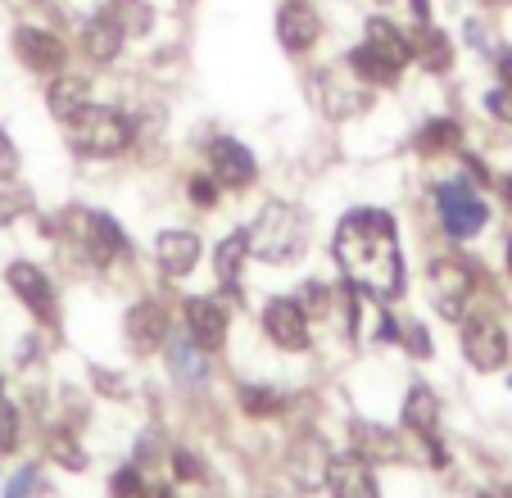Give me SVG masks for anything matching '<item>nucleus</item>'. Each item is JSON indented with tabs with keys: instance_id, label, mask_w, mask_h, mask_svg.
<instances>
[{
	"instance_id": "16",
	"label": "nucleus",
	"mask_w": 512,
	"mask_h": 498,
	"mask_svg": "<svg viewBox=\"0 0 512 498\" xmlns=\"http://www.w3.org/2000/svg\"><path fill=\"white\" fill-rule=\"evenodd\" d=\"M435 417H440V403H435V394L426 390V385H417V390L408 394V403H404V422L426 440V449H431V462H445V449L435 444Z\"/></svg>"
},
{
	"instance_id": "32",
	"label": "nucleus",
	"mask_w": 512,
	"mask_h": 498,
	"mask_svg": "<svg viewBox=\"0 0 512 498\" xmlns=\"http://www.w3.org/2000/svg\"><path fill=\"white\" fill-rule=\"evenodd\" d=\"M136 494H141V476L123 471V476H118V498H136Z\"/></svg>"
},
{
	"instance_id": "37",
	"label": "nucleus",
	"mask_w": 512,
	"mask_h": 498,
	"mask_svg": "<svg viewBox=\"0 0 512 498\" xmlns=\"http://www.w3.org/2000/svg\"><path fill=\"white\" fill-rule=\"evenodd\" d=\"M503 186V195H508V204H512V182H499Z\"/></svg>"
},
{
	"instance_id": "36",
	"label": "nucleus",
	"mask_w": 512,
	"mask_h": 498,
	"mask_svg": "<svg viewBox=\"0 0 512 498\" xmlns=\"http://www.w3.org/2000/svg\"><path fill=\"white\" fill-rule=\"evenodd\" d=\"M499 77H503V87H512V55L499 59Z\"/></svg>"
},
{
	"instance_id": "1",
	"label": "nucleus",
	"mask_w": 512,
	"mask_h": 498,
	"mask_svg": "<svg viewBox=\"0 0 512 498\" xmlns=\"http://www.w3.org/2000/svg\"><path fill=\"white\" fill-rule=\"evenodd\" d=\"M336 259L349 281L368 290L372 299H395L404 286V259H399L395 222L381 209H358L336 227Z\"/></svg>"
},
{
	"instance_id": "9",
	"label": "nucleus",
	"mask_w": 512,
	"mask_h": 498,
	"mask_svg": "<svg viewBox=\"0 0 512 498\" xmlns=\"http://www.w3.org/2000/svg\"><path fill=\"white\" fill-rule=\"evenodd\" d=\"M14 50L32 73H59L64 68V41L46 28H19L14 32Z\"/></svg>"
},
{
	"instance_id": "34",
	"label": "nucleus",
	"mask_w": 512,
	"mask_h": 498,
	"mask_svg": "<svg viewBox=\"0 0 512 498\" xmlns=\"http://www.w3.org/2000/svg\"><path fill=\"white\" fill-rule=\"evenodd\" d=\"M177 476H200V462L186 458V453H177Z\"/></svg>"
},
{
	"instance_id": "10",
	"label": "nucleus",
	"mask_w": 512,
	"mask_h": 498,
	"mask_svg": "<svg viewBox=\"0 0 512 498\" xmlns=\"http://www.w3.org/2000/svg\"><path fill=\"white\" fill-rule=\"evenodd\" d=\"M186 326H191L195 349L213 354V349H223V336H227V308L218 299H191L186 304Z\"/></svg>"
},
{
	"instance_id": "12",
	"label": "nucleus",
	"mask_w": 512,
	"mask_h": 498,
	"mask_svg": "<svg viewBox=\"0 0 512 498\" xmlns=\"http://www.w3.org/2000/svg\"><path fill=\"white\" fill-rule=\"evenodd\" d=\"M327 480H331V498H377V480H372V467L363 453L336 458Z\"/></svg>"
},
{
	"instance_id": "24",
	"label": "nucleus",
	"mask_w": 512,
	"mask_h": 498,
	"mask_svg": "<svg viewBox=\"0 0 512 498\" xmlns=\"http://www.w3.org/2000/svg\"><path fill=\"white\" fill-rule=\"evenodd\" d=\"M28 209V191L23 186H14V177H0V222L14 218V213Z\"/></svg>"
},
{
	"instance_id": "17",
	"label": "nucleus",
	"mask_w": 512,
	"mask_h": 498,
	"mask_svg": "<svg viewBox=\"0 0 512 498\" xmlns=\"http://www.w3.org/2000/svg\"><path fill=\"white\" fill-rule=\"evenodd\" d=\"M213 177L223 186H250L254 182V159H250V150L245 145H236V141H213Z\"/></svg>"
},
{
	"instance_id": "28",
	"label": "nucleus",
	"mask_w": 512,
	"mask_h": 498,
	"mask_svg": "<svg viewBox=\"0 0 512 498\" xmlns=\"http://www.w3.org/2000/svg\"><path fill=\"white\" fill-rule=\"evenodd\" d=\"M245 408L250 412H277L281 399L277 394H268V390H245Z\"/></svg>"
},
{
	"instance_id": "30",
	"label": "nucleus",
	"mask_w": 512,
	"mask_h": 498,
	"mask_svg": "<svg viewBox=\"0 0 512 498\" xmlns=\"http://www.w3.org/2000/svg\"><path fill=\"white\" fill-rule=\"evenodd\" d=\"M173 367L182 376H204V367H200V358L191 354V349H182V345H173Z\"/></svg>"
},
{
	"instance_id": "22",
	"label": "nucleus",
	"mask_w": 512,
	"mask_h": 498,
	"mask_svg": "<svg viewBox=\"0 0 512 498\" xmlns=\"http://www.w3.org/2000/svg\"><path fill=\"white\" fill-rule=\"evenodd\" d=\"M245 254H250V236H245V231H236V236L223 240V249H218V281H223V286H232L236 281Z\"/></svg>"
},
{
	"instance_id": "35",
	"label": "nucleus",
	"mask_w": 512,
	"mask_h": 498,
	"mask_svg": "<svg viewBox=\"0 0 512 498\" xmlns=\"http://www.w3.org/2000/svg\"><path fill=\"white\" fill-rule=\"evenodd\" d=\"M191 191H195V200H200V204H213V182H204V177H200Z\"/></svg>"
},
{
	"instance_id": "21",
	"label": "nucleus",
	"mask_w": 512,
	"mask_h": 498,
	"mask_svg": "<svg viewBox=\"0 0 512 498\" xmlns=\"http://www.w3.org/2000/svg\"><path fill=\"white\" fill-rule=\"evenodd\" d=\"M82 105H87V77H78V73L55 77V87H50V114L68 123Z\"/></svg>"
},
{
	"instance_id": "5",
	"label": "nucleus",
	"mask_w": 512,
	"mask_h": 498,
	"mask_svg": "<svg viewBox=\"0 0 512 498\" xmlns=\"http://www.w3.org/2000/svg\"><path fill=\"white\" fill-rule=\"evenodd\" d=\"M435 204H440V222H445V231L454 240H467V236H476V231L485 227V204L476 200V191H467L463 182L440 186Z\"/></svg>"
},
{
	"instance_id": "19",
	"label": "nucleus",
	"mask_w": 512,
	"mask_h": 498,
	"mask_svg": "<svg viewBox=\"0 0 512 498\" xmlns=\"http://www.w3.org/2000/svg\"><path fill=\"white\" fill-rule=\"evenodd\" d=\"M155 254L168 277H182V272H191L195 259H200V236H191V231H164Z\"/></svg>"
},
{
	"instance_id": "13",
	"label": "nucleus",
	"mask_w": 512,
	"mask_h": 498,
	"mask_svg": "<svg viewBox=\"0 0 512 498\" xmlns=\"http://www.w3.org/2000/svg\"><path fill=\"white\" fill-rule=\"evenodd\" d=\"M277 37L286 50H309L313 41L322 37V19L313 14V5H304V0H286L277 14Z\"/></svg>"
},
{
	"instance_id": "25",
	"label": "nucleus",
	"mask_w": 512,
	"mask_h": 498,
	"mask_svg": "<svg viewBox=\"0 0 512 498\" xmlns=\"http://www.w3.org/2000/svg\"><path fill=\"white\" fill-rule=\"evenodd\" d=\"M454 141H458V127L445 118V123H431V127H426L422 141H417V145H422V150H435V145L445 150V145H454Z\"/></svg>"
},
{
	"instance_id": "18",
	"label": "nucleus",
	"mask_w": 512,
	"mask_h": 498,
	"mask_svg": "<svg viewBox=\"0 0 512 498\" xmlns=\"http://www.w3.org/2000/svg\"><path fill=\"white\" fill-rule=\"evenodd\" d=\"M164 336H168V313L155 299H145V304H136L132 313H127V340H132L136 349H159Z\"/></svg>"
},
{
	"instance_id": "2",
	"label": "nucleus",
	"mask_w": 512,
	"mask_h": 498,
	"mask_svg": "<svg viewBox=\"0 0 512 498\" xmlns=\"http://www.w3.org/2000/svg\"><path fill=\"white\" fill-rule=\"evenodd\" d=\"M408 59H413V41H408L390 19H372L363 46L349 55V68H354L358 77H368V82H381V87H390V82L404 73Z\"/></svg>"
},
{
	"instance_id": "7",
	"label": "nucleus",
	"mask_w": 512,
	"mask_h": 498,
	"mask_svg": "<svg viewBox=\"0 0 512 498\" xmlns=\"http://www.w3.org/2000/svg\"><path fill=\"white\" fill-rule=\"evenodd\" d=\"M263 331L281 349H309V317H304L300 299H272L263 308Z\"/></svg>"
},
{
	"instance_id": "8",
	"label": "nucleus",
	"mask_w": 512,
	"mask_h": 498,
	"mask_svg": "<svg viewBox=\"0 0 512 498\" xmlns=\"http://www.w3.org/2000/svg\"><path fill=\"white\" fill-rule=\"evenodd\" d=\"M463 354L481 372H494V367L508 363V336H503L490 317H476V322L463 326Z\"/></svg>"
},
{
	"instance_id": "31",
	"label": "nucleus",
	"mask_w": 512,
	"mask_h": 498,
	"mask_svg": "<svg viewBox=\"0 0 512 498\" xmlns=\"http://www.w3.org/2000/svg\"><path fill=\"white\" fill-rule=\"evenodd\" d=\"M14 163H19L14 159V145L5 141V132H0V177H14Z\"/></svg>"
},
{
	"instance_id": "23",
	"label": "nucleus",
	"mask_w": 512,
	"mask_h": 498,
	"mask_svg": "<svg viewBox=\"0 0 512 498\" xmlns=\"http://www.w3.org/2000/svg\"><path fill=\"white\" fill-rule=\"evenodd\" d=\"M413 55L422 59V64L431 68V73H440V68H449V41L440 37V32H431V28H426V23H422V37H417Z\"/></svg>"
},
{
	"instance_id": "26",
	"label": "nucleus",
	"mask_w": 512,
	"mask_h": 498,
	"mask_svg": "<svg viewBox=\"0 0 512 498\" xmlns=\"http://www.w3.org/2000/svg\"><path fill=\"white\" fill-rule=\"evenodd\" d=\"M50 449H55V462H64V467H87L82 449H78L73 440H68V435H55V444H50Z\"/></svg>"
},
{
	"instance_id": "33",
	"label": "nucleus",
	"mask_w": 512,
	"mask_h": 498,
	"mask_svg": "<svg viewBox=\"0 0 512 498\" xmlns=\"http://www.w3.org/2000/svg\"><path fill=\"white\" fill-rule=\"evenodd\" d=\"M28 494H32V471H23V476L10 485V498H28Z\"/></svg>"
},
{
	"instance_id": "14",
	"label": "nucleus",
	"mask_w": 512,
	"mask_h": 498,
	"mask_svg": "<svg viewBox=\"0 0 512 498\" xmlns=\"http://www.w3.org/2000/svg\"><path fill=\"white\" fill-rule=\"evenodd\" d=\"M78 227H82V245L91 249V259H96V263H109L114 254H123V249H127L118 222L105 218V213H82Z\"/></svg>"
},
{
	"instance_id": "6",
	"label": "nucleus",
	"mask_w": 512,
	"mask_h": 498,
	"mask_svg": "<svg viewBox=\"0 0 512 498\" xmlns=\"http://www.w3.org/2000/svg\"><path fill=\"white\" fill-rule=\"evenodd\" d=\"M472 272H467V263L458 259H435L431 263V295H435V308L449 317V322H458L467 308V295H472Z\"/></svg>"
},
{
	"instance_id": "27",
	"label": "nucleus",
	"mask_w": 512,
	"mask_h": 498,
	"mask_svg": "<svg viewBox=\"0 0 512 498\" xmlns=\"http://www.w3.org/2000/svg\"><path fill=\"white\" fill-rule=\"evenodd\" d=\"M14 440H19V417L10 408H0V453H10Z\"/></svg>"
},
{
	"instance_id": "11",
	"label": "nucleus",
	"mask_w": 512,
	"mask_h": 498,
	"mask_svg": "<svg viewBox=\"0 0 512 498\" xmlns=\"http://www.w3.org/2000/svg\"><path fill=\"white\" fill-rule=\"evenodd\" d=\"M313 100H318L322 114L331 118H349L368 105V91H358L354 82H345L340 73H318L313 77Z\"/></svg>"
},
{
	"instance_id": "39",
	"label": "nucleus",
	"mask_w": 512,
	"mask_h": 498,
	"mask_svg": "<svg viewBox=\"0 0 512 498\" xmlns=\"http://www.w3.org/2000/svg\"><path fill=\"white\" fill-rule=\"evenodd\" d=\"M508 268H512V240H508Z\"/></svg>"
},
{
	"instance_id": "4",
	"label": "nucleus",
	"mask_w": 512,
	"mask_h": 498,
	"mask_svg": "<svg viewBox=\"0 0 512 498\" xmlns=\"http://www.w3.org/2000/svg\"><path fill=\"white\" fill-rule=\"evenodd\" d=\"M304 231H309V222H304L300 209L268 204L245 236H250V254H259V259H268V263H286L304 249Z\"/></svg>"
},
{
	"instance_id": "15",
	"label": "nucleus",
	"mask_w": 512,
	"mask_h": 498,
	"mask_svg": "<svg viewBox=\"0 0 512 498\" xmlns=\"http://www.w3.org/2000/svg\"><path fill=\"white\" fill-rule=\"evenodd\" d=\"M123 23L114 19V5H109L105 14H96L91 23H82V50H87L91 59H100V64H109V59L123 50Z\"/></svg>"
},
{
	"instance_id": "38",
	"label": "nucleus",
	"mask_w": 512,
	"mask_h": 498,
	"mask_svg": "<svg viewBox=\"0 0 512 498\" xmlns=\"http://www.w3.org/2000/svg\"><path fill=\"white\" fill-rule=\"evenodd\" d=\"M485 498H494V494H485ZM499 498H512V485H503V494Z\"/></svg>"
},
{
	"instance_id": "20",
	"label": "nucleus",
	"mask_w": 512,
	"mask_h": 498,
	"mask_svg": "<svg viewBox=\"0 0 512 498\" xmlns=\"http://www.w3.org/2000/svg\"><path fill=\"white\" fill-rule=\"evenodd\" d=\"M10 286L28 299V308L37 317H46V322L55 317V290H50V281L41 277L32 263H14V268H10Z\"/></svg>"
},
{
	"instance_id": "29",
	"label": "nucleus",
	"mask_w": 512,
	"mask_h": 498,
	"mask_svg": "<svg viewBox=\"0 0 512 498\" xmlns=\"http://www.w3.org/2000/svg\"><path fill=\"white\" fill-rule=\"evenodd\" d=\"M485 105H490V114H494V118H503V123H512V87L490 91V100H485Z\"/></svg>"
},
{
	"instance_id": "3",
	"label": "nucleus",
	"mask_w": 512,
	"mask_h": 498,
	"mask_svg": "<svg viewBox=\"0 0 512 498\" xmlns=\"http://www.w3.org/2000/svg\"><path fill=\"white\" fill-rule=\"evenodd\" d=\"M68 141L78 154H91V159H109V154L127 150L132 145V123H127L118 109L105 105H82L78 114L68 118Z\"/></svg>"
}]
</instances>
